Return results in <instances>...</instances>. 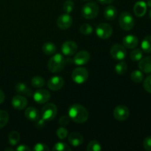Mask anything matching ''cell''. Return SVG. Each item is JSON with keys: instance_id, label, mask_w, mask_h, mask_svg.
I'll return each mask as SVG.
<instances>
[{"instance_id": "1", "label": "cell", "mask_w": 151, "mask_h": 151, "mask_svg": "<svg viewBox=\"0 0 151 151\" xmlns=\"http://www.w3.org/2000/svg\"><path fill=\"white\" fill-rule=\"evenodd\" d=\"M69 118L76 123H84L88 118V112L84 106L80 104H73L68 111Z\"/></svg>"}, {"instance_id": "2", "label": "cell", "mask_w": 151, "mask_h": 151, "mask_svg": "<svg viewBox=\"0 0 151 151\" xmlns=\"http://www.w3.org/2000/svg\"><path fill=\"white\" fill-rule=\"evenodd\" d=\"M65 65V59L61 54H55L49 60L47 68L52 73H57L63 69Z\"/></svg>"}, {"instance_id": "3", "label": "cell", "mask_w": 151, "mask_h": 151, "mask_svg": "<svg viewBox=\"0 0 151 151\" xmlns=\"http://www.w3.org/2000/svg\"><path fill=\"white\" fill-rule=\"evenodd\" d=\"M99 11H100V9L97 3L88 2L83 7L81 13H82V16L85 19H92L97 17Z\"/></svg>"}, {"instance_id": "4", "label": "cell", "mask_w": 151, "mask_h": 151, "mask_svg": "<svg viewBox=\"0 0 151 151\" xmlns=\"http://www.w3.org/2000/svg\"><path fill=\"white\" fill-rule=\"evenodd\" d=\"M119 24L120 27L125 31H130L134 28L135 21L131 13L123 12L119 18Z\"/></svg>"}, {"instance_id": "5", "label": "cell", "mask_w": 151, "mask_h": 151, "mask_svg": "<svg viewBox=\"0 0 151 151\" xmlns=\"http://www.w3.org/2000/svg\"><path fill=\"white\" fill-rule=\"evenodd\" d=\"M58 109L54 103H48L43 107L41 116L44 121H50L55 119L57 115Z\"/></svg>"}, {"instance_id": "6", "label": "cell", "mask_w": 151, "mask_h": 151, "mask_svg": "<svg viewBox=\"0 0 151 151\" xmlns=\"http://www.w3.org/2000/svg\"><path fill=\"white\" fill-rule=\"evenodd\" d=\"M88 78V72L86 69L83 67L76 68L72 72V78L75 83L82 84L87 81Z\"/></svg>"}, {"instance_id": "7", "label": "cell", "mask_w": 151, "mask_h": 151, "mask_svg": "<svg viewBox=\"0 0 151 151\" xmlns=\"http://www.w3.org/2000/svg\"><path fill=\"white\" fill-rule=\"evenodd\" d=\"M113 33V29L110 24L107 23H101L96 28V34L101 39H107L110 38Z\"/></svg>"}, {"instance_id": "8", "label": "cell", "mask_w": 151, "mask_h": 151, "mask_svg": "<svg viewBox=\"0 0 151 151\" xmlns=\"http://www.w3.org/2000/svg\"><path fill=\"white\" fill-rule=\"evenodd\" d=\"M110 54L113 58L116 60H121L125 58L127 55V52L125 47L121 44H114L110 49Z\"/></svg>"}, {"instance_id": "9", "label": "cell", "mask_w": 151, "mask_h": 151, "mask_svg": "<svg viewBox=\"0 0 151 151\" xmlns=\"http://www.w3.org/2000/svg\"><path fill=\"white\" fill-rule=\"evenodd\" d=\"M129 109L123 105H119L114 111V116L118 121H125L129 117Z\"/></svg>"}, {"instance_id": "10", "label": "cell", "mask_w": 151, "mask_h": 151, "mask_svg": "<svg viewBox=\"0 0 151 151\" xmlns=\"http://www.w3.org/2000/svg\"><path fill=\"white\" fill-rule=\"evenodd\" d=\"M33 100L39 104H44V103H47L50 100V93L46 89H39L37 90L33 94Z\"/></svg>"}, {"instance_id": "11", "label": "cell", "mask_w": 151, "mask_h": 151, "mask_svg": "<svg viewBox=\"0 0 151 151\" xmlns=\"http://www.w3.org/2000/svg\"><path fill=\"white\" fill-rule=\"evenodd\" d=\"M72 18L69 13L62 14L58 18L57 25L60 29H67L72 26Z\"/></svg>"}, {"instance_id": "12", "label": "cell", "mask_w": 151, "mask_h": 151, "mask_svg": "<svg viewBox=\"0 0 151 151\" xmlns=\"http://www.w3.org/2000/svg\"><path fill=\"white\" fill-rule=\"evenodd\" d=\"M78 50V44L72 41H67L62 44L61 51L64 55L71 56L75 54Z\"/></svg>"}, {"instance_id": "13", "label": "cell", "mask_w": 151, "mask_h": 151, "mask_svg": "<svg viewBox=\"0 0 151 151\" xmlns=\"http://www.w3.org/2000/svg\"><path fill=\"white\" fill-rule=\"evenodd\" d=\"M64 85V80L60 76H55L50 78L47 82V86L52 91L60 90Z\"/></svg>"}, {"instance_id": "14", "label": "cell", "mask_w": 151, "mask_h": 151, "mask_svg": "<svg viewBox=\"0 0 151 151\" xmlns=\"http://www.w3.org/2000/svg\"><path fill=\"white\" fill-rule=\"evenodd\" d=\"M90 54L87 51L83 50L76 53L75 56L74 57V63L78 66H82L85 65L89 61Z\"/></svg>"}, {"instance_id": "15", "label": "cell", "mask_w": 151, "mask_h": 151, "mask_svg": "<svg viewBox=\"0 0 151 151\" xmlns=\"http://www.w3.org/2000/svg\"><path fill=\"white\" fill-rule=\"evenodd\" d=\"M27 100L22 95H16L12 99V106L17 110H22L27 106Z\"/></svg>"}, {"instance_id": "16", "label": "cell", "mask_w": 151, "mask_h": 151, "mask_svg": "<svg viewBox=\"0 0 151 151\" xmlns=\"http://www.w3.org/2000/svg\"><path fill=\"white\" fill-rule=\"evenodd\" d=\"M68 141L69 144L73 147H79L83 143V137L80 133H71L68 137Z\"/></svg>"}, {"instance_id": "17", "label": "cell", "mask_w": 151, "mask_h": 151, "mask_svg": "<svg viewBox=\"0 0 151 151\" xmlns=\"http://www.w3.org/2000/svg\"><path fill=\"white\" fill-rule=\"evenodd\" d=\"M139 44L138 38L135 35H126L122 40V44L125 47L128 49H134L137 47Z\"/></svg>"}, {"instance_id": "18", "label": "cell", "mask_w": 151, "mask_h": 151, "mask_svg": "<svg viewBox=\"0 0 151 151\" xmlns=\"http://www.w3.org/2000/svg\"><path fill=\"white\" fill-rule=\"evenodd\" d=\"M134 14L138 17H142L147 12V4L143 1H139L134 7Z\"/></svg>"}, {"instance_id": "19", "label": "cell", "mask_w": 151, "mask_h": 151, "mask_svg": "<svg viewBox=\"0 0 151 151\" xmlns=\"http://www.w3.org/2000/svg\"><path fill=\"white\" fill-rule=\"evenodd\" d=\"M39 111L34 107H28L25 110V116L27 119L32 122H36L39 119Z\"/></svg>"}, {"instance_id": "20", "label": "cell", "mask_w": 151, "mask_h": 151, "mask_svg": "<svg viewBox=\"0 0 151 151\" xmlns=\"http://www.w3.org/2000/svg\"><path fill=\"white\" fill-rule=\"evenodd\" d=\"M139 68L143 72L151 73V57L142 58L139 63Z\"/></svg>"}, {"instance_id": "21", "label": "cell", "mask_w": 151, "mask_h": 151, "mask_svg": "<svg viewBox=\"0 0 151 151\" xmlns=\"http://www.w3.org/2000/svg\"><path fill=\"white\" fill-rule=\"evenodd\" d=\"M16 92L19 94H24V95L28 96L30 97L32 95V91L24 83H19L16 84V87H15Z\"/></svg>"}, {"instance_id": "22", "label": "cell", "mask_w": 151, "mask_h": 151, "mask_svg": "<svg viewBox=\"0 0 151 151\" xmlns=\"http://www.w3.org/2000/svg\"><path fill=\"white\" fill-rule=\"evenodd\" d=\"M116 15H117V11H116V9L115 8L114 6H108V7L105 9L104 17L106 18L107 20H114V19L116 17Z\"/></svg>"}, {"instance_id": "23", "label": "cell", "mask_w": 151, "mask_h": 151, "mask_svg": "<svg viewBox=\"0 0 151 151\" xmlns=\"http://www.w3.org/2000/svg\"><path fill=\"white\" fill-rule=\"evenodd\" d=\"M42 50L44 52V54L47 55H52L55 54L56 52V46L55 44L51 42H47L43 45Z\"/></svg>"}, {"instance_id": "24", "label": "cell", "mask_w": 151, "mask_h": 151, "mask_svg": "<svg viewBox=\"0 0 151 151\" xmlns=\"http://www.w3.org/2000/svg\"><path fill=\"white\" fill-rule=\"evenodd\" d=\"M20 141V134L17 131H12L8 136V142L10 145L15 146Z\"/></svg>"}, {"instance_id": "25", "label": "cell", "mask_w": 151, "mask_h": 151, "mask_svg": "<svg viewBox=\"0 0 151 151\" xmlns=\"http://www.w3.org/2000/svg\"><path fill=\"white\" fill-rule=\"evenodd\" d=\"M142 49L146 53H151V35L145 37L142 42Z\"/></svg>"}, {"instance_id": "26", "label": "cell", "mask_w": 151, "mask_h": 151, "mask_svg": "<svg viewBox=\"0 0 151 151\" xmlns=\"http://www.w3.org/2000/svg\"><path fill=\"white\" fill-rule=\"evenodd\" d=\"M86 150L88 151H101L102 146L100 143L97 140H91L88 144L86 147Z\"/></svg>"}, {"instance_id": "27", "label": "cell", "mask_w": 151, "mask_h": 151, "mask_svg": "<svg viewBox=\"0 0 151 151\" xmlns=\"http://www.w3.org/2000/svg\"><path fill=\"white\" fill-rule=\"evenodd\" d=\"M127 70H128V66H127L126 63L123 61L119 62L115 66V72L119 75H122L126 73Z\"/></svg>"}, {"instance_id": "28", "label": "cell", "mask_w": 151, "mask_h": 151, "mask_svg": "<svg viewBox=\"0 0 151 151\" xmlns=\"http://www.w3.org/2000/svg\"><path fill=\"white\" fill-rule=\"evenodd\" d=\"M31 84L35 88H42L44 85H45V81H44V78H42L40 76H35L32 78V81H31Z\"/></svg>"}, {"instance_id": "29", "label": "cell", "mask_w": 151, "mask_h": 151, "mask_svg": "<svg viewBox=\"0 0 151 151\" xmlns=\"http://www.w3.org/2000/svg\"><path fill=\"white\" fill-rule=\"evenodd\" d=\"M142 56L143 52L142 51V50H140V49H136V50H134L133 51H131V53H130V58L134 61L140 60L142 58Z\"/></svg>"}, {"instance_id": "30", "label": "cell", "mask_w": 151, "mask_h": 151, "mask_svg": "<svg viewBox=\"0 0 151 151\" xmlns=\"http://www.w3.org/2000/svg\"><path fill=\"white\" fill-rule=\"evenodd\" d=\"M131 80L135 83H141L144 79V75L139 70H135L131 73Z\"/></svg>"}, {"instance_id": "31", "label": "cell", "mask_w": 151, "mask_h": 151, "mask_svg": "<svg viewBox=\"0 0 151 151\" xmlns=\"http://www.w3.org/2000/svg\"><path fill=\"white\" fill-rule=\"evenodd\" d=\"M9 120V114L5 111H0V129L4 128Z\"/></svg>"}, {"instance_id": "32", "label": "cell", "mask_w": 151, "mask_h": 151, "mask_svg": "<svg viewBox=\"0 0 151 151\" xmlns=\"http://www.w3.org/2000/svg\"><path fill=\"white\" fill-rule=\"evenodd\" d=\"M52 150H56V151H70L71 148L68 145H66V143L61 142H57L53 147Z\"/></svg>"}, {"instance_id": "33", "label": "cell", "mask_w": 151, "mask_h": 151, "mask_svg": "<svg viewBox=\"0 0 151 151\" xmlns=\"http://www.w3.org/2000/svg\"><path fill=\"white\" fill-rule=\"evenodd\" d=\"M80 31L83 35H90V34L92 33L93 28L89 24L85 23L81 25V27H80Z\"/></svg>"}, {"instance_id": "34", "label": "cell", "mask_w": 151, "mask_h": 151, "mask_svg": "<svg viewBox=\"0 0 151 151\" xmlns=\"http://www.w3.org/2000/svg\"><path fill=\"white\" fill-rule=\"evenodd\" d=\"M74 7H75V4L72 0H67L63 3V9L66 13H70L73 11Z\"/></svg>"}, {"instance_id": "35", "label": "cell", "mask_w": 151, "mask_h": 151, "mask_svg": "<svg viewBox=\"0 0 151 151\" xmlns=\"http://www.w3.org/2000/svg\"><path fill=\"white\" fill-rule=\"evenodd\" d=\"M56 134H57V136L58 137L59 139H65L68 136V131L66 128H63V126H62L60 127V128L57 130Z\"/></svg>"}, {"instance_id": "36", "label": "cell", "mask_w": 151, "mask_h": 151, "mask_svg": "<svg viewBox=\"0 0 151 151\" xmlns=\"http://www.w3.org/2000/svg\"><path fill=\"white\" fill-rule=\"evenodd\" d=\"M143 86H144V88L146 91L151 94V75L147 76L146 79L145 80Z\"/></svg>"}, {"instance_id": "37", "label": "cell", "mask_w": 151, "mask_h": 151, "mask_svg": "<svg viewBox=\"0 0 151 151\" xmlns=\"http://www.w3.org/2000/svg\"><path fill=\"white\" fill-rule=\"evenodd\" d=\"M33 150L35 151H49L50 147L43 143H38L33 147Z\"/></svg>"}, {"instance_id": "38", "label": "cell", "mask_w": 151, "mask_h": 151, "mask_svg": "<svg viewBox=\"0 0 151 151\" xmlns=\"http://www.w3.org/2000/svg\"><path fill=\"white\" fill-rule=\"evenodd\" d=\"M143 147L147 151H151V137H147L143 141Z\"/></svg>"}, {"instance_id": "39", "label": "cell", "mask_w": 151, "mask_h": 151, "mask_svg": "<svg viewBox=\"0 0 151 151\" xmlns=\"http://www.w3.org/2000/svg\"><path fill=\"white\" fill-rule=\"evenodd\" d=\"M69 119H70L69 116H66V115L61 116L60 119H59V125H61V126H66V125H67L69 123Z\"/></svg>"}, {"instance_id": "40", "label": "cell", "mask_w": 151, "mask_h": 151, "mask_svg": "<svg viewBox=\"0 0 151 151\" xmlns=\"http://www.w3.org/2000/svg\"><path fill=\"white\" fill-rule=\"evenodd\" d=\"M16 150L17 151H30V148L25 145H20L16 147Z\"/></svg>"}, {"instance_id": "41", "label": "cell", "mask_w": 151, "mask_h": 151, "mask_svg": "<svg viewBox=\"0 0 151 151\" xmlns=\"http://www.w3.org/2000/svg\"><path fill=\"white\" fill-rule=\"evenodd\" d=\"M4 99H5L4 93L3 92L2 90L0 89V104H1V103L4 101Z\"/></svg>"}, {"instance_id": "42", "label": "cell", "mask_w": 151, "mask_h": 151, "mask_svg": "<svg viewBox=\"0 0 151 151\" xmlns=\"http://www.w3.org/2000/svg\"><path fill=\"white\" fill-rule=\"evenodd\" d=\"M100 3L103 4H110V3L113 2L114 0H97Z\"/></svg>"}, {"instance_id": "43", "label": "cell", "mask_w": 151, "mask_h": 151, "mask_svg": "<svg viewBox=\"0 0 151 151\" xmlns=\"http://www.w3.org/2000/svg\"><path fill=\"white\" fill-rule=\"evenodd\" d=\"M147 5L148 6V7H151V0H149V1H147Z\"/></svg>"}, {"instance_id": "44", "label": "cell", "mask_w": 151, "mask_h": 151, "mask_svg": "<svg viewBox=\"0 0 151 151\" xmlns=\"http://www.w3.org/2000/svg\"><path fill=\"white\" fill-rule=\"evenodd\" d=\"M4 150H10V151H13V149H12V148H6Z\"/></svg>"}, {"instance_id": "45", "label": "cell", "mask_w": 151, "mask_h": 151, "mask_svg": "<svg viewBox=\"0 0 151 151\" xmlns=\"http://www.w3.org/2000/svg\"><path fill=\"white\" fill-rule=\"evenodd\" d=\"M149 15H150V19H151V10H150V14H149Z\"/></svg>"}, {"instance_id": "46", "label": "cell", "mask_w": 151, "mask_h": 151, "mask_svg": "<svg viewBox=\"0 0 151 151\" xmlns=\"http://www.w3.org/2000/svg\"><path fill=\"white\" fill-rule=\"evenodd\" d=\"M83 1H91V0H83Z\"/></svg>"}]
</instances>
